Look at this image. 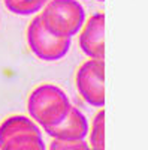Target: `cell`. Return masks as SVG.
I'll return each instance as SVG.
<instances>
[{"label": "cell", "mask_w": 148, "mask_h": 150, "mask_svg": "<svg viewBox=\"0 0 148 150\" xmlns=\"http://www.w3.org/2000/svg\"><path fill=\"white\" fill-rule=\"evenodd\" d=\"M70 99L55 84H41L27 99L29 116L45 131L63 123L72 110Z\"/></svg>", "instance_id": "6da1fadb"}, {"label": "cell", "mask_w": 148, "mask_h": 150, "mask_svg": "<svg viewBox=\"0 0 148 150\" xmlns=\"http://www.w3.org/2000/svg\"><path fill=\"white\" fill-rule=\"evenodd\" d=\"M39 17L53 36L72 39L85 24V9L78 0H49Z\"/></svg>", "instance_id": "7a4b0ae2"}, {"label": "cell", "mask_w": 148, "mask_h": 150, "mask_svg": "<svg viewBox=\"0 0 148 150\" xmlns=\"http://www.w3.org/2000/svg\"><path fill=\"white\" fill-rule=\"evenodd\" d=\"M27 44L30 51L43 62L61 60L70 50V39L53 36L43 27L39 15L34 17L27 27Z\"/></svg>", "instance_id": "3957f363"}, {"label": "cell", "mask_w": 148, "mask_h": 150, "mask_svg": "<svg viewBox=\"0 0 148 150\" xmlns=\"http://www.w3.org/2000/svg\"><path fill=\"white\" fill-rule=\"evenodd\" d=\"M76 90L91 107L105 105V63L103 60L88 59L76 71Z\"/></svg>", "instance_id": "277c9868"}, {"label": "cell", "mask_w": 148, "mask_h": 150, "mask_svg": "<svg viewBox=\"0 0 148 150\" xmlns=\"http://www.w3.org/2000/svg\"><path fill=\"white\" fill-rule=\"evenodd\" d=\"M105 15L94 14L88 20H85V24L79 32V48L82 53L96 60L105 59Z\"/></svg>", "instance_id": "5b68a950"}, {"label": "cell", "mask_w": 148, "mask_h": 150, "mask_svg": "<svg viewBox=\"0 0 148 150\" xmlns=\"http://www.w3.org/2000/svg\"><path fill=\"white\" fill-rule=\"evenodd\" d=\"M45 132L51 137L53 140L60 141H81L85 140V137L90 132V123L85 114L76 107H72L69 116L63 123L58 126L48 128Z\"/></svg>", "instance_id": "8992f818"}, {"label": "cell", "mask_w": 148, "mask_h": 150, "mask_svg": "<svg viewBox=\"0 0 148 150\" xmlns=\"http://www.w3.org/2000/svg\"><path fill=\"white\" fill-rule=\"evenodd\" d=\"M20 134H42V128L32 117L27 116H11L0 123V147L9 138Z\"/></svg>", "instance_id": "52a82bcc"}, {"label": "cell", "mask_w": 148, "mask_h": 150, "mask_svg": "<svg viewBox=\"0 0 148 150\" xmlns=\"http://www.w3.org/2000/svg\"><path fill=\"white\" fill-rule=\"evenodd\" d=\"M0 150H46L42 134H20L9 138Z\"/></svg>", "instance_id": "ba28073f"}, {"label": "cell", "mask_w": 148, "mask_h": 150, "mask_svg": "<svg viewBox=\"0 0 148 150\" xmlns=\"http://www.w3.org/2000/svg\"><path fill=\"white\" fill-rule=\"evenodd\" d=\"M49 0H5L8 11L17 15H32L42 11Z\"/></svg>", "instance_id": "9c48e42d"}, {"label": "cell", "mask_w": 148, "mask_h": 150, "mask_svg": "<svg viewBox=\"0 0 148 150\" xmlns=\"http://www.w3.org/2000/svg\"><path fill=\"white\" fill-rule=\"evenodd\" d=\"M88 144L91 150H105V111L100 110L91 122V131L88 132Z\"/></svg>", "instance_id": "30bf717a"}, {"label": "cell", "mask_w": 148, "mask_h": 150, "mask_svg": "<svg viewBox=\"0 0 148 150\" xmlns=\"http://www.w3.org/2000/svg\"><path fill=\"white\" fill-rule=\"evenodd\" d=\"M48 150H91L88 141L81 140V141H60L53 140L49 144Z\"/></svg>", "instance_id": "8fae6325"}, {"label": "cell", "mask_w": 148, "mask_h": 150, "mask_svg": "<svg viewBox=\"0 0 148 150\" xmlns=\"http://www.w3.org/2000/svg\"><path fill=\"white\" fill-rule=\"evenodd\" d=\"M97 2H103V0H97Z\"/></svg>", "instance_id": "7c38bea8"}]
</instances>
